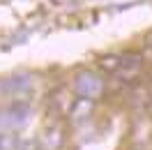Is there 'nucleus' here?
Instances as JSON below:
<instances>
[{"label": "nucleus", "instance_id": "f257e3e1", "mask_svg": "<svg viewBox=\"0 0 152 150\" xmlns=\"http://www.w3.org/2000/svg\"><path fill=\"white\" fill-rule=\"evenodd\" d=\"M74 88L76 93L86 99H97L104 93V81L95 74V72H78L74 79Z\"/></svg>", "mask_w": 152, "mask_h": 150}, {"label": "nucleus", "instance_id": "f03ea898", "mask_svg": "<svg viewBox=\"0 0 152 150\" xmlns=\"http://www.w3.org/2000/svg\"><path fill=\"white\" fill-rule=\"evenodd\" d=\"M2 88H5V93L21 97V95H26L32 88V76H12V79H7L2 83Z\"/></svg>", "mask_w": 152, "mask_h": 150}, {"label": "nucleus", "instance_id": "7ed1b4c3", "mask_svg": "<svg viewBox=\"0 0 152 150\" xmlns=\"http://www.w3.org/2000/svg\"><path fill=\"white\" fill-rule=\"evenodd\" d=\"M60 143H62V127L56 122V125L46 127V132H44V136H42V150H58Z\"/></svg>", "mask_w": 152, "mask_h": 150}, {"label": "nucleus", "instance_id": "20e7f679", "mask_svg": "<svg viewBox=\"0 0 152 150\" xmlns=\"http://www.w3.org/2000/svg\"><path fill=\"white\" fill-rule=\"evenodd\" d=\"M92 111V99H86V97H78L74 104H72V109H69V115H72V120H83L88 118Z\"/></svg>", "mask_w": 152, "mask_h": 150}, {"label": "nucleus", "instance_id": "39448f33", "mask_svg": "<svg viewBox=\"0 0 152 150\" xmlns=\"http://www.w3.org/2000/svg\"><path fill=\"white\" fill-rule=\"evenodd\" d=\"M0 150H19V136L14 129H0Z\"/></svg>", "mask_w": 152, "mask_h": 150}, {"label": "nucleus", "instance_id": "423d86ee", "mask_svg": "<svg viewBox=\"0 0 152 150\" xmlns=\"http://www.w3.org/2000/svg\"><path fill=\"white\" fill-rule=\"evenodd\" d=\"M122 58H118V56H106V58H102V69L104 72H118L120 67H122Z\"/></svg>", "mask_w": 152, "mask_h": 150}]
</instances>
